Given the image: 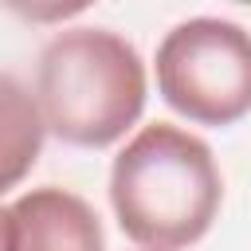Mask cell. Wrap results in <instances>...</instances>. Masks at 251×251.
Listing matches in <instances>:
<instances>
[{"label": "cell", "instance_id": "6da1fadb", "mask_svg": "<svg viewBox=\"0 0 251 251\" xmlns=\"http://www.w3.org/2000/svg\"><path fill=\"white\" fill-rule=\"evenodd\" d=\"M224 180L208 141L153 122L141 126L110 169V204L126 239L145 251H184L208 235Z\"/></svg>", "mask_w": 251, "mask_h": 251}, {"label": "cell", "instance_id": "7a4b0ae2", "mask_svg": "<svg viewBox=\"0 0 251 251\" xmlns=\"http://www.w3.org/2000/svg\"><path fill=\"white\" fill-rule=\"evenodd\" d=\"M145 63L110 27H67L39 51L35 102L47 133L78 149H106L141 118Z\"/></svg>", "mask_w": 251, "mask_h": 251}, {"label": "cell", "instance_id": "3957f363", "mask_svg": "<svg viewBox=\"0 0 251 251\" xmlns=\"http://www.w3.org/2000/svg\"><path fill=\"white\" fill-rule=\"evenodd\" d=\"M157 90L196 126H235L251 114V31L220 16L176 24L157 43Z\"/></svg>", "mask_w": 251, "mask_h": 251}, {"label": "cell", "instance_id": "277c9868", "mask_svg": "<svg viewBox=\"0 0 251 251\" xmlns=\"http://www.w3.org/2000/svg\"><path fill=\"white\" fill-rule=\"evenodd\" d=\"M12 216L20 231V251H106L94 208L59 184L24 192L12 204Z\"/></svg>", "mask_w": 251, "mask_h": 251}, {"label": "cell", "instance_id": "5b68a950", "mask_svg": "<svg viewBox=\"0 0 251 251\" xmlns=\"http://www.w3.org/2000/svg\"><path fill=\"white\" fill-rule=\"evenodd\" d=\"M43 137L47 126L35 94H27L16 75L0 71V192L16 188L31 173L43 153Z\"/></svg>", "mask_w": 251, "mask_h": 251}, {"label": "cell", "instance_id": "8992f818", "mask_svg": "<svg viewBox=\"0 0 251 251\" xmlns=\"http://www.w3.org/2000/svg\"><path fill=\"white\" fill-rule=\"evenodd\" d=\"M0 251H20L16 216H12V208H4V204H0Z\"/></svg>", "mask_w": 251, "mask_h": 251}]
</instances>
